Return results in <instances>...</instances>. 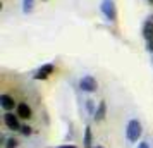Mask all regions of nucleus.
<instances>
[{"instance_id":"obj_1","label":"nucleus","mask_w":153,"mask_h":148,"mask_svg":"<svg viewBox=\"0 0 153 148\" xmlns=\"http://www.w3.org/2000/svg\"><path fill=\"white\" fill-rule=\"evenodd\" d=\"M141 133H143V129H141V122H139L138 119H131L127 122L126 136H127V140L131 141V143H136V141L141 138Z\"/></svg>"},{"instance_id":"obj_2","label":"nucleus","mask_w":153,"mask_h":148,"mask_svg":"<svg viewBox=\"0 0 153 148\" xmlns=\"http://www.w3.org/2000/svg\"><path fill=\"white\" fill-rule=\"evenodd\" d=\"M102 12L105 14V17L108 21L112 22L117 21V10H115V5H114V0H103L102 2Z\"/></svg>"},{"instance_id":"obj_3","label":"nucleus","mask_w":153,"mask_h":148,"mask_svg":"<svg viewBox=\"0 0 153 148\" xmlns=\"http://www.w3.org/2000/svg\"><path fill=\"white\" fill-rule=\"evenodd\" d=\"M4 124L9 127V129H12V131H19L21 129V124H19V115L17 114H12V112H5L4 114Z\"/></svg>"},{"instance_id":"obj_4","label":"nucleus","mask_w":153,"mask_h":148,"mask_svg":"<svg viewBox=\"0 0 153 148\" xmlns=\"http://www.w3.org/2000/svg\"><path fill=\"white\" fill-rule=\"evenodd\" d=\"M79 86H81L83 91L93 93V91H97L98 83H97V79L93 78V76H84V78H81V81H79Z\"/></svg>"},{"instance_id":"obj_5","label":"nucleus","mask_w":153,"mask_h":148,"mask_svg":"<svg viewBox=\"0 0 153 148\" xmlns=\"http://www.w3.org/2000/svg\"><path fill=\"white\" fill-rule=\"evenodd\" d=\"M16 102L12 97H9V95H0V107L4 109V110H7V112H10L12 109H14Z\"/></svg>"},{"instance_id":"obj_6","label":"nucleus","mask_w":153,"mask_h":148,"mask_svg":"<svg viewBox=\"0 0 153 148\" xmlns=\"http://www.w3.org/2000/svg\"><path fill=\"white\" fill-rule=\"evenodd\" d=\"M52 72H53V65H52V64H45L43 67L38 69V72L35 74V78L36 79H47Z\"/></svg>"},{"instance_id":"obj_7","label":"nucleus","mask_w":153,"mask_h":148,"mask_svg":"<svg viewBox=\"0 0 153 148\" xmlns=\"http://www.w3.org/2000/svg\"><path fill=\"white\" fill-rule=\"evenodd\" d=\"M16 114L21 117V119H29L31 117V107L28 103H19L16 109Z\"/></svg>"},{"instance_id":"obj_8","label":"nucleus","mask_w":153,"mask_h":148,"mask_svg":"<svg viewBox=\"0 0 153 148\" xmlns=\"http://www.w3.org/2000/svg\"><path fill=\"white\" fill-rule=\"evenodd\" d=\"M105 115H107V103L105 102H100L97 107V110H95V114H93V117H95V120H103Z\"/></svg>"},{"instance_id":"obj_9","label":"nucleus","mask_w":153,"mask_h":148,"mask_svg":"<svg viewBox=\"0 0 153 148\" xmlns=\"http://www.w3.org/2000/svg\"><path fill=\"white\" fill-rule=\"evenodd\" d=\"M143 36H145L148 42H150V40H153V22L152 21H148L145 24V28H143Z\"/></svg>"},{"instance_id":"obj_10","label":"nucleus","mask_w":153,"mask_h":148,"mask_svg":"<svg viewBox=\"0 0 153 148\" xmlns=\"http://www.w3.org/2000/svg\"><path fill=\"white\" fill-rule=\"evenodd\" d=\"M84 148H91V127H86L84 131Z\"/></svg>"},{"instance_id":"obj_11","label":"nucleus","mask_w":153,"mask_h":148,"mask_svg":"<svg viewBox=\"0 0 153 148\" xmlns=\"http://www.w3.org/2000/svg\"><path fill=\"white\" fill-rule=\"evenodd\" d=\"M4 145H5V148H17L19 147V141L16 140V138H9Z\"/></svg>"},{"instance_id":"obj_12","label":"nucleus","mask_w":153,"mask_h":148,"mask_svg":"<svg viewBox=\"0 0 153 148\" xmlns=\"http://www.w3.org/2000/svg\"><path fill=\"white\" fill-rule=\"evenodd\" d=\"M22 4H24V12H31V10H33V4H35V0H24Z\"/></svg>"},{"instance_id":"obj_13","label":"nucleus","mask_w":153,"mask_h":148,"mask_svg":"<svg viewBox=\"0 0 153 148\" xmlns=\"http://www.w3.org/2000/svg\"><path fill=\"white\" fill-rule=\"evenodd\" d=\"M19 131H21V133L24 134V136H29V134L33 133V127L28 126V124H24V126H21V129H19Z\"/></svg>"},{"instance_id":"obj_14","label":"nucleus","mask_w":153,"mask_h":148,"mask_svg":"<svg viewBox=\"0 0 153 148\" xmlns=\"http://www.w3.org/2000/svg\"><path fill=\"white\" fill-rule=\"evenodd\" d=\"M86 109H88V112H93V100H86Z\"/></svg>"},{"instance_id":"obj_15","label":"nucleus","mask_w":153,"mask_h":148,"mask_svg":"<svg viewBox=\"0 0 153 148\" xmlns=\"http://www.w3.org/2000/svg\"><path fill=\"white\" fill-rule=\"evenodd\" d=\"M138 148H150V145H148L146 141H141V143L138 145Z\"/></svg>"},{"instance_id":"obj_16","label":"nucleus","mask_w":153,"mask_h":148,"mask_svg":"<svg viewBox=\"0 0 153 148\" xmlns=\"http://www.w3.org/2000/svg\"><path fill=\"white\" fill-rule=\"evenodd\" d=\"M146 48L150 50V52H153V40H150V42H148V47H146Z\"/></svg>"},{"instance_id":"obj_17","label":"nucleus","mask_w":153,"mask_h":148,"mask_svg":"<svg viewBox=\"0 0 153 148\" xmlns=\"http://www.w3.org/2000/svg\"><path fill=\"white\" fill-rule=\"evenodd\" d=\"M57 148H76L74 145H62V147H57Z\"/></svg>"},{"instance_id":"obj_18","label":"nucleus","mask_w":153,"mask_h":148,"mask_svg":"<svg viewBox=\"0 0 153 148\" xmlns=\"http://www.w3.org/2000/svg\"><path fill=\"white\" fill-rule=\"evenodd\" d=\"M148 2H152V4H153V0H148Z\"/></svg>"},{"instance_id":"obj_19","label":"nucleus","mask_w":153,"mask_h":148,"mask_svg":"<svg viewBox=\"0 0 153 148\" xmlns=\"http://www.w3.org/2000/svg\"><path fill=\"white\" fill-rule=\"evenodd\" d=\"M97 148H103V147H97Z\"/></svg>"}]
</instances>
